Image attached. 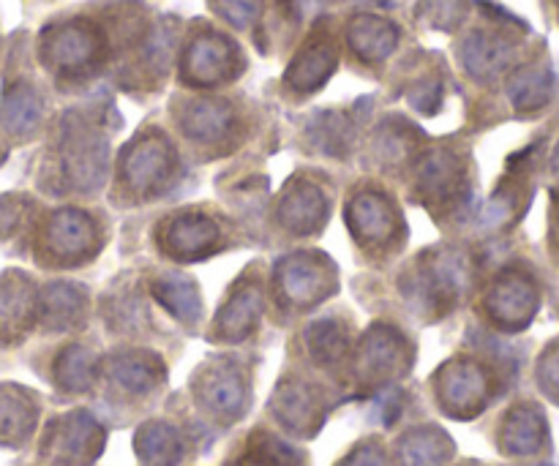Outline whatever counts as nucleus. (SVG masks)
Masks as SVG:
<instances>
[{
  "mask_svg": "<svg viewBox=\"0 0 559 466\" xmlns=\"http://www.w3.org/2000/svg\"><path fill=\"white\" fill-rule=\"evenodd\" d=\"M33 407L22 393L0 391V442L16 445L31 434Z\"/></svg>",
  "mask_w": 559,
  "mask_h": 466,
  "instance_id": "f257e3e1",
  "label": "nucleus"
},
{
  "mask_svg": "<svg viewBox=\"0 0 559 466\" xmlns=\"http://www.w3.org/2000/svg\"><path fill=\"white\" fill-rule=\"evenodd\" d=\"M544 445V418L524 407L511 415L506 426V447L511 453H535Z\"/></svg>",
  "mask_w": 559,
  "mask_h": 466,
  "instance_id": "f03ea898",
  "label": "nucleus"
},
{
  "mask_svg": "<svg viewBox=\"0 0 559 466\" xmlns=\"http://www.w3.org/2000/svg\"><path fill=\"white\" fill-rule=\"evenodd\" d=\"M27 311V292L16 276L0 282V331L20 325Z\"/></svg>",
  "mask_w": 559,
  "mask_h": 466,
  "instance_id": "7ed1b4c3",
  "label": "nucleus"
},
{
  "mask_svg": "<svg viewBox=\"0 0 559 466\" xmlns=\"http://www.w3.org/2000/svg\"><path fill=\"white\" fill-rule=\"evenodd\" d=\"M36 98L31 96L27 87H16V91L9 93L3 104V123L9 126L11 131H22L36 120Z\"/></svg>",
  "mask_w": 559,
  "mask_h": 466,
  "instance_id": "20e7f679",
  "label": "nucleus"
},
{
  "mask_svg": "<svg viewBox=\"0 0 559 466\" xmlns=\"http://www.w3.org/2000/svg\"><path fill=\"white\" fill-rule=\"evenodd\" d=\"M448 396H451V407H464V404L478 407L480 396H484V377L475 369H459L448 387Z\"/></svg>",
  "mask_w": 559,
  "mask_h": 466,
  "instance_id": "39448f33",
  "label": "nucleus"
},
{
  "mask_svg": "<svg viewBox=\"0 0 559 466\" xmlns=\"http://www.w3.org/2000/svg\"><path fill=\"white\" fill-rule=\"evenodd\" d=\"M147 437V447H145V462L153 464L156 453H162V462L164 464H173L175 462V440L167 429H151L145 431Z\"/></svg>",
  "mask_w": 559,
  "mask_h": 466,
  "instance_id": "423d86ee",
  "label": "nucleus"
},
{
  "mask_svg": "<svg viewBox=\"0 0 559 466\" xmlns=\"http://www.w3.org/2000/svg\"><path fill=\"white\" fill-rule=\"evenodd\" d=\"M540 382H544L546 391L555 393V396L559 398V349L546 355L544 369H540Z\"/></svg>",
  "mask_w": 559,
  "mask_h": 466,
  "instance_id": "0eeeda50",
  "label": "nucleus"
}]
</instances>
